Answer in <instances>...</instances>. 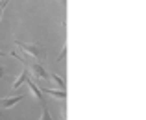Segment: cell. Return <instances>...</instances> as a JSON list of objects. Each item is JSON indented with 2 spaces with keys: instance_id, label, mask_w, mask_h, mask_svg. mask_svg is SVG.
Masks as SVG:
<instances>
[{
  "instance_id": "6da1fadb",
  "label": "cell",
  "mask_w": 146,
  "mask_h": 120,
  "mask_svg": "<svg viewBox=\"0 0 146 120\" xmlns=\"http://www.w3.org/2000/svg\"><path fill=\"white\" fill-rule=\"evenodd\" d=\"M15 46H19L22 52L28 54V56L32 57V61H39V63H41V61H43V57H44V50H43V46H39V44L17 41V42H15Z\"/></svg>"
},
{
  "instance_id": "7a4b0ae2",
  "label": "cell",
  "mask_w": 146,
  "mask_h": 120,
  "mask_svg": "<svg viewBox=\"0 0 146 120\" xmlns=\"http://www.w3.org/2000/svg\"><path fill=\"white\" fill-rule=\"evenodd\" d=\"M24 65H28L30 70H32V74L37 76V80L43 81L44 87H48V85H50V80H52V78H50V74L46 72V68H44L39 61H30V63H24Z\"/></svg>"
},
{
  "instance_id": "3957f363",
  "label": "cell",
  "mask_w": 146,
  "mask_h": 120,
  "mask_svg": "<svg viewBox=\"0 0 146 120\" xmlns=\"http://www.w3.org/2000/svg\"><path fill=\"white\" fill-rule=\"evenodd\" d=\"M30 74H32V70H30V67H28V65H22V74H21V76H19L17 80L13 81V89H19L21 85L28 83V80L32 78Z\"/></svg>"
},
{
  "instance_id": "277c9868",
  "label": "cell",
  "mask_w": 146,
  "mask_h": 120,
  "mask_svg": "<svg viewBox=\"0 0 146 120\" xmlns=\"http://www.w3.org/2000/svg\"><path fill=\"white\" fill-rule=\"evenodd\" d=\"M21 100H24V94H17V96H7V98H0V107H2V109H9V107L17 105Z\"/></svg>"
},
{
  "instance_id": "5b68a950",
  "label": "cell",
  "mask_w": 146,
  "mask_h": 120,
  "mask_svg": "<svg viewBox=\"0 0 146 120\" xmlns=\"http://www.w3.org/2000/svg\"><path fill=\"white\" fill-rule=\"evenodd\" d=\"M28 87H30V91H32V94L35 96V98L39 100V103L43 105V103H44V102H43V89H41L39 85L35 83V81H32V78L28 80Z\"/></svg>"
},
{
  "instance_id": "8992f818",
  "label": "cell",
  "mask_w": 146,
  "mask_h": 120,
  "mask_svg": "<svg viewBox=\"0 0 146 120\" xmlns=\"http://www.w3.org/2000/svg\"><path fill=\"white\" fill-rule=\"evenodd\" d=\"M43 92H44V94L54 96V98H59V100L67 98V92H65L63 89H61V91H56V89H50V87H43Z\"/></svg>"
},
{
  "instance_id": "52a82bcc",
  "label": "cell",
  "mask_w": 146,
  "mask_h": 120,
  "mask_svg": "<svg viewBox=\"0 0 146 120\" xmlns=\"http://www.w3.org/2000/svg\"><path fill=\"white\" fill-rule=\"evenodd\" d=\"M50 78H52L54 81H56V83L59 85V87L63 89V91H65V89H67V83H65V80L61 78V76H57V74H50Z\"/></svg>"
},
{
  "instance_id": "ba28073f",
  "label": "cell",
  "mask_w": 146,
  "mask_h": 120,
  "mask_svg": "<svg viewBox=\"0 0 146 120\" xmlns=\"http://www.w3.org/2000/svg\"><path fill=\"white\" fill-rule=\"evenodd\" d=\"M41 109H43V113H41V120H52V115H50V111H48V107L44 105H41Z\"/></svg>"
},
{
  "instance_id": "9c48e42d",
  "label": "cell",
  "mask_w": 146,
  "mask_h": 120,
  "mask_svg": "<svg viewBox=\"0 0 146 120\" xmlns=\"http://www.w3.org/2000/svg\"><path fill=\"white\" fill-rule=\"evenodd\" d=\"M7 2H9V0H0V24H2V13H4V9H6Z\"/></svg>"
},
{
  "instance_id": "30bf717a",
  "label": "cell",
  "mask_w": 146,
  "mask_h": 120,
  "mask_svg": "<svg viewBox=\"0 0 146 120\" xmlns=\"http://www.w3.org/2000/svg\"><path fill=\"white\" fill-rule=\"evenodd\" d=\"M65 56H67V44L63 46V50H61V54H59V57H57V61H63Z\"/></svg>"
},
{
  "instance_id": "8fae6325",
  "label": "cell",
  "mask_w": 146,
  "mask_h": 120,
  "mask_svg": "<svg viewBox=\"0 0 146 120\" xmlns=\"http://www.w3.org/2000/svg\"><path fill=\"white\" fill-rule=\"evenodd\" d=\"M0 78H6V68L0 67Z\"/></svg>"
},
{
  "instance_id": "7c38bea8",
  "label": "cell",
  "mask_w": 146,
  "mask_h": 120,
  "mask_svg": "<svg viewBox=\"0 0 146 120\" xmlns=\"http://www.w3.org/2000/svg\"><path fill=\"white\" fill-rule=\"evenodd\" d=\"M4 56H6V54H4V52H2V50H0V57H4Z\"/></svg>"
},
{
  "instance_id": "4fadbf2b",
  "label": "cell",
  "mask_w": 146,
  "mask_h": 120,
  "mask_svg": "<svg viewBox=\"0 0 146 120\" xmlns=\"http://www.w3.org/2000/svg\"><path fill=\"white\" fill-rule=\"evenodd\" d=\"M61 2H63V4H65V2H67V0H61Z\"/></svg>"
}]
</instances>
